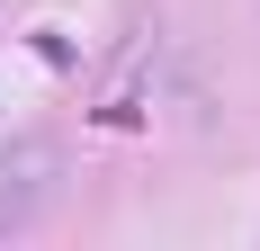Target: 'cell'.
Listing matches in <instances>:
<instances>
[{
    "label": "cell",
    "instance_id": "6da1fadb",
    "mask_svg": "<svg viewBox=\"0 0 260 251\" xmlns=\"http://www.w3.org/2000/svg\"><path fill=\"white\" fill-rule=\"evenodd\" d=\"M45 198H54V144H18L0 162V225H27Z\"/></svg>",
    "mask_w": 260,
    "mask_h": 251
}]
</instances>
